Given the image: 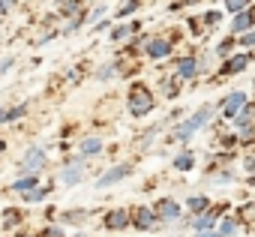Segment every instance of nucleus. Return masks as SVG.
I'll return each instance as SVG.
<instances>
[{
	"instance_id": "obj_1",
	"label": "nucleus",
	"mask_w": 255,
	"mask_h": 237,
	"mask_svg": "<svg viewBox=\"0 0 255 237\" xmlns=\"http://www.w3.org/2000/svg\"><path fill=\"white\" fill-rule=\"evenodd\" d=\"M156 105V96L150 93L147 84H132L129 87V96H126V108H129L132 117H147Z\"/></svg>"
},
{
	"instance_id": "obj_2",
	"label": "nucleus",
	"mask_w": 255,
	"mask_h": 237,
	"mask_svg": "<svg viewBox=\"0 0 255 237\" xmlns=\"http://www.w3.org/2000/svg\"><path fill=\"white\" fill-rule=\"evenodd\" d=\"M213 111H216V108H213L210 102H204V105H201L192 117H186V120L174 129V138H177V141H189V138H192L201 126H207V123L213 120Z\"/></svg>"
},
{
	"instance_id": "obj_3",
	"label": "nucleus",
	"mask_w": 255,
	"mask_h": 237,
	"mask_svg": "<svg viewBox=\"0 0 255 237\" xmlns=\"http://www.w3.org/2000/svg\"><path fill=\"white\" fill-rule=\"evenodd\" d=\"M42 165H45V150H42V147H30V150L24 153V162L18 165V171H21V174H30V177H33V174H36V171H39Z\"/></svg>"
},
{
	"instance_id": "obj_4",
	"label": "nucleus",
	"mask_w": 255,
	"mask_h": 237,
	"mask_svg": "<svg viewBox=\"0 0 255 237\" xmlns=\"http://www.w3.org/2000/svg\"><path fill=\"white\" fill-rule=\"evenodd\" d=\"M132 174V162H120V165H114V168H108L102 177H99V189H108L111 183H117V180H123V177H129Z\"/></svg>"
},
{
	"instance_id": "obj_5",
	"label": "nucleus",
	"mask_w": 255,
	"mask_h": 237,
	"mask_svg": "<svg viewBox=\"0 0 255 237\" xmlns=\"http://www.w3.org/2000/svg\"><path fill=\"white\" fill-rule=\"evenodd\" d=\"M243 108H246V93H240V90H234V93H228V96L222 99V114L231 117V120H234Z\"/></svg>"
},
{
	"instance_id": "obj_6",
	"label": "nucleus",
	"mask_w": 255,
	"mask_h": 237,
	"mask_svg": "<svg viewBox=\"0 0 255 237\" xmlns=\"http://www.w3.org/2000/svg\"><path fill=\"white\" fill-rule=\"evenodd\" d=\"M153 213H156L159 222H174V219H180V204L171 201V198H162V201H156Z\"/></svg>"
},
{
	"instance_id": "obj_7",
	"label": "nucleus",
	"mask_w": 255,
	"mask_h": 237,
	"mask_svg": "<svg viewBox=\"0 0 255 237\" xmlns=\"http://www.w3.org/2000/svg\"><path fill=\"white\" fill-rule=\"evenodd\" d=\"M81 174H84V159H69V162L60 168V180H63L66 186H75V183L81 180Z\"/></svg>"
},
{
	"instance_id": "obj_8",
	"label": "nucleus",
	"mask_w": 255,
	"mask_h": 237,
	"mask_svg": "<svg viewBox=\"0 0 255 237\" xmlns=\"http://www.w3.org/2000/svg\"><path fill=\"white\" fill-rule=\"evenodd\" d=\"M147 54L153 57V60H162V57H168L171 54V39H165V36H153V39H147Z\"/></svg>"
},
{
	"instance_id": "obj_9",
	"label": "nucleus",
	"mask_w": 255,
	"mask_h": 237,
	"mask_svg": "<svg viewBox=\"0 0 255 237\" xmlns=\"http://www.w3.org/2000/svg\"><path fill=\"white\" fill-rule=\"evenodd\" d=\"M156 222H159V219H156L153 207H138V210L132 213V225H135L138 231H150V228H153Z\"/></svg>"
},
{
	"instance_id": "obj_10",
	"label": "nucleus",
	"mask_w": 255,
	"mask_h": 237,
	"mask_svg": "<svg viewBox=\"0 0 255 237\" xmlns=\"http://www.w3.org/2000/svg\"><path fill=\"white\" fill-rule=\"evenodd\" d=\"M129 222H132V213H129V210H123V207H117V210H111V213L105 216V228H108V231L126 228Z\"/></svg>"
},
{
	"instance_id": "obj_11",
	"label": "nucleus",
	"mask_w": 255,
	"mask_h": 237,
	"mask_svg": "<svg viewBox=\"0 0 255 237\" xmlns=\"http://www.w3.org/2000/svg\"><path fill=\"white\" fill-rule=\"evenodd\" d=\"M249 60H252V54H249V51L228 57V60H225V66H222V75H237V72H243V69L249 66Z\"/></svg>"
},
{
	"instance_id": "obj_12",
	"label": "nucleus",
	"mask_w": 255,
	"mask_h": 237,
	"mask_svg": "<svg viewBox=\"0 0 255 237\" xmlns=\"http://www.w3.org/2000/svg\"><path fill=\"white\" fill-rule=\"evenodd\" d=\"M252 24H255V9H246V12H240V15L231 21V30L243 36V33H249V30H252Z\"/></svg>"
},
{
	"instance_id": "obj_13",
	"label": "nucleus",
	"mask_w": 255,
	"mask_h": 237,
	"mask_svg": "<svg viewBox=\"0 0 255 237\" xmlns=\"http://www.w3.org/2000/svg\"><path fill=\"white\" fill-rule=\"evenodd\" d=\"M198 75V60L195 57H180L177 60V78H195Z\"/></svg>"
},
{
	"instance_id": "obj_14",
	"label": "nucleus",
	"mask_w": 255,
	"mask_h": 237,
	"mask_svg": "<svg viewBox=\"0 0 255 237\" xmlns=\"http://www.w3.org/2000/svg\"><path fill=\"white\" fill-rule=\"evenodd\" d=\"M249 123H255V108H252V105H246V108L234 117V126H237V129H246Z\"/></svg>"
},
{
	"instance_id": "obj_15",
	"label": "nucleus",
	"mask_w": 255,
	"mask_h": 237,
	"mask_svg": "<svg viewBox=\"0 0 255 237\" xmlns=\"http://www.w3.org/2000/svg\"><path fill=\"white\" fill-rule=\"evenodd\" d=\"M99 150H102V141H99L96 135H90V138L81 141V156H96Z\"/></svg>"
},
{
	"instance_id": "obj_16",
	"label": "nucleus",
	"mask_w": 255,
	"mask_h": 237,
	"mask_svg": "<svg viewBox=\"0 0 255 237\" xmlns=\"http://www.w3.org/2000/svg\"><path fill=\"white\" fill-rule=\"evenodd\" d=\"M36 183H39V177L33 174V177H21V180H15V183H12V189L27 195V192H36Z\"/></svg>"
},
{
	"instance_id": "obj_17",
	"label": "nucleus",
	"mask_w": 255,
	"mask_h": 237,
	"mask_svg": "<svg viewBox=\"0 0 255 237\" xmlns=\"http://www.w3.org/2000/svg\"><path fill=\"white\" fill-rule=\"evenodd\" d=\"M216 234H219V237H234V234H237V219L225 216V219L216 225Z\"/></svg>"
},
{
	"instance_id": "obj_18",
	"label": "nucleus",
	"mask_w": 255,
	"mask_h": 237,
	"mask_svg": "<svg viewBox=\"0 0 255 237\" xmlns=\"http://www.w3.org/2000/svg\"><path fill=\"white\" fill-rule=\"evenodd\" d=\"M186 207H189L192 213H198V216H204V210H207L210 204H207V198H204V195H192V198L186 201Z\"/></svg>"
},
{
	"instance_id": "obj_19",
	"label": "nucleus",
	"mask_w": 255,
	"mask_h": 237,
	"mask_svg": "<svg viewBox=\"0 0 255 237\" xmlns=\"http://www.w3.org/2000/svg\"><path fill=\"white\" fill-rule=\"evenodd\" d=\"M132 33H135V24H120V27L111 30V39L114 42H123V39H129Z\"/></svg>"
},
{
	"instance_id": "obj_20",
	"label": "nucleus",
	"mask_w": 255,
	"mask_h": 237,
	"mask_svg": "<svg viewBox=\"0 0 255 237\" xmlns=\"http://www.w3.org/2000/svg\"><path fill=\"white\" fill-rule=\"evenodd\" d=\"M192 165H195V156H192L189 150H183V153L174 159V168H177V171H189Z\"/></svg>"
},
{
	"instance_id": "obj_21",
	"label": "nucleus",
	"mask_w": 255,
	"mask_h": 237,
	"mask_svg": "<svg viewBox=\"0 0 255 237\" xmlns=\"http://www.w3.org/2000/svg\"><path fill=\"white\" fill-rule=\"evenodd\" d=\"M27 111V105H15V108H6L3 111V120H18V117Z\"/></svg>"
},
{
	"instance_id": "obj_22",
	"label": "nucleus",
	"mask_w": 255,
	"mask_h": 237,
	"mask_svg": "<svg viewBox=\"0 0 255 237\" xmlns=\"http://www.w3.org/2000/svg\"><path fill=\"white\" fill-rule=\"evenodd\" d=\"M111 75H117V63H108V66H102V69L96 72L99 81H105V78H111Z\"/></svg>"
},
{
	"instance_id": "obj_23",
	"label": "nucleus",
	"mask_w": 255,
	"mask_h": 237,
	"mask_svg": "<svg viewBox=\"0 0 255 237\" xmlns=\"http://www.w3.org/2000/svg\"><path fill=\"white\" fill-rule=\"evenodd\" d=\"M225 9H228L231 15H240V12H246L249 6H246V3H240V0H231V3H225Z\"/></svg>"
},
{
	"instance_id": "obj_24",
	"label": "nucleus",
	"mask_w": 255,
	"mask_h": 237,
	"mask_svg": "<svg viewBox=\"0 0 255 237\" xmlns=\"http://www.w3.org/2000/svg\"><path fill=\"white\" fill-rule=\"evenodd\" d=\"M243 48H255V30H249V33H243L240 39H237Z\"/></svg>"
},
{
	"instance_id": "obj_25",
	"label": "nucleus",
	"mask_w": 255,
	"mask_h": 237,
	"mask_svg": "<svg viewBox=\"0 0 255 237\" xmlns=\"http://www.w3.org/2000/svg\"><path fill=\"white\" fill-rule=\"evenodd\" d=\"M243 168H246V171H249V174H252V177H255V150H252V153H246V156H243Z\"/></svg>"
},
{
	"instance_id": "obj_26",
	"label": "nucleus",
	"mask_w": 255,
	"mask_h": 237,
	"mask_svg": "<svg viewBox=\"0 0 255 237\" xmlns=\"http://www.w3.org/2000/svg\"><path fill=\"white\" fill-rule=\"evenodd\" d=\"M60 12H63V15H72V12H81V3H60Z\"/></svg>"
},
{
	"instance_id": "obj_27",
	"label": "nucleus",
	"mask_w": 255,
	"mask_h": 237,
	"mask_svg": "<svg viewBox=\"0 0 255 237\" xmlns=\"http://www.w3.org/2000/svg\"><path fill=\"white\" fill-rule=\"evenodd\" d=\"M135 9H138V3H123V6L117 9V15H120V18H126V15H129V12H135Z\"/></svg>"
},
{
	"instance_id": "obj_28",
	"label": "nucleus",
	"mask_w": 255,
	"mask_h": 237,
	"mask_svg": "<svg viewBox=\"0 0 255 237\" xmlns=\"http://www.w3.org/2000/svg\"><path fill=\"white\" fill-rule=\"evenodd\" d=\"M237 45V39H225L222 45H219V54H231V48Z\"/></svg>"
},
{
	"instance_id": "obj_29",
	"label": "nucleus",
	"mask_w": 255,
	"mask_h": 237,
	"mask_svg": "<svg viewBox=\"0 0 255 237\" xmlns=\"http://www.w3.org/2000/svg\"><path fill=\"white\" fill-rule=\"evenodd\" d=\"M231 180H234V174H231V171H222V174H216V183H219V186H225V183H231Z\"/></svg>"
},
{
	"instance_id": "obj_30",
	"label": "nucleus",
	"mask_w": 255,
	"mask_h": 237,
	"mask_svg": "<svg viewBox=\"0 0 255 237\" xmlns=\"http://www.w3.org/2000/svg\"><path fill=\"white\" fill-rule=\"evenodd\" d=\"M216 21H219V12H207L204 15V24H216Z\"/></svg>"
},
{
	"instance_id": "obj_31",
	"label": "nucleus",
	"mask_w": 255,
	"mask_h": 237,
	"mask_svg": "<svg viewBox=\"0 0 255 237\" xmlns=\"http://www.w3.org/2000/svg\"><path fill=\"white\" fill-rule=\"evenodd\" d=\"M42 237H63V231H57V228H45Z\"/></svg>"
},
{
	"instance_id": "obj_32",
	"label": "nucleus",
	"mask_w": 255,
	"mask_h": 237,
	"mask_svg": "<svg viewBox=\"0 0 255 237\" xmlns=\"http://www.w3.org/2000/svg\"><path fill=\"white\" fill-rule=\"evenodd\" d=\"M192 237H219V234H216V231H195Z\"/></svg>"
},
{
	"instance_id": "obj_33",
	"label": "nucleus",
	"mask_w": 255,
	"mask_h": 237,
	"mask_svg": "<svg viewBox=\"0 0 255 237\" xmlns=\"http://www.w3.org/2000/svg\"><path fill=\"white\" fill-rule=\"evenodd\" d=\"M6 9H9V6H6V3H0V12H6Z\"/></svg>"
},
{
	"instance_id": "obj_34",
	"label": "nucleus",
	"mask_w": 255,
	"mask_h": 237,
	"mask_svg": "<svg viewBox=\"0 0 255 237\" xmlns=\"http://www.w3.org/2000/svg\"><path fill=\"white\" fill-rule=\"evenodd\" d=\"M249 183H252V186H255V177H252V180H249Z\"/></svg>"
},
{
	"instance_id": "obj_35",
	"label": "nucleus",
	"mask_w": 255,
	"mask_h": 237,
	"mask_svg": "<svg viewBox=\"0 0 255 237\" xmlns=\"http://www.w3.org/2000/svg\"><path fill=\"white\" fill-rule=\"evenodd\" d=\"M0 150H3V141H0Z\"/></svg>"
},
{
	"instance_id": "obj_36",
	"label": "nucleus",
	"mask_w": 255,
	"mask_h": 237,
	"mask_svg": "<svg viewBox=\"0 0 255 237\" xmlns=\"http://www.w3.org/2000/svg\"><path fill=\"white\" fill-rule=\"evenodd\" d=\"M252 87H255V81H252Z\"/></svg>"
}]
</instances>
